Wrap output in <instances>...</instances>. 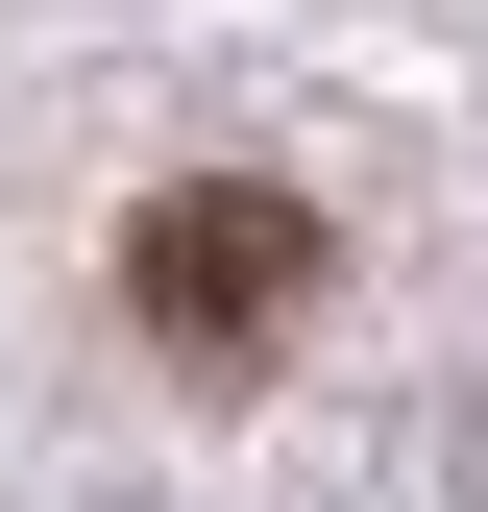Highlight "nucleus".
I'll use <instances>...</instances> for the list:
<instances>
[{
  "label": "nucleus",
  "instance_id": "nucleus-1",
  "mask_svg": "<svg viewBox=\"0 0 488 512\" xmlns=\"http://www.w3.org/2000/svg\"><path fill=\"white\" fill-rule=\"evenodd\" d=\"M122 317H147L171 366H269L293 317H318V196H269V171L147 196V220H122Z\"/></svg>",
  "mask_w": 488,
  "mask_h": 512
}]
</instances>
